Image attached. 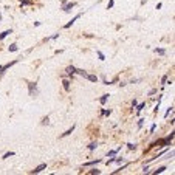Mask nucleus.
I'll return each mask as SVG.
<instances>
[{"mask_svg":"<svg viewBox=\"0 0 175 175\" xmlns=\"http://www.w3.org/2000/svg\"><path fill=\"white\" fill-rule=\"evenodd\" d=\"M45 167H47V164H40V166H37V167H36V169L33 170V173H39L40 170H44Z\"/></svg>","mask_w":175,"mask_h":175,"instance_id":"1","label":"nucleus"},{"mask_svg":"<svg viewBox=\"0 0 175 175\" xmlns=\"http://www.w3.org/2000/svg\"><path fill=\"white\" fill-rule=\"evenodd\" d=\"M85 78H87L88 81H91V82H96V81H98V78H96V76H93V74H87Z\"/></svg>","mask_w":175,"mask_h":175,"instance_id":"2","label":"nucleus"},{"mask_svg":"<svg viewBox=\"0 0 175 175\" xmlns=\"http://www.w3.org/2000/svg\"><path fill=\"white\" fill-rule=\"evenodd\" d=\"M107 96H109V95H104V96H102V99H101V102H102V104L107 101Z\"/></svg>","mask_w":175,"mask_h":175,"instance_id":"10","label":"nucleus"},{"mask_svg":"<svg viewBox=\"0 0 175 175\" xmlns=\"http://www.w3.org/2000/svg\"><path fill=\"white\" fill-rule=\"evenodd\" d=\"M73 129H74V127H71V129H70V130H67V132H65V133H62V137H67V135H70V133H71V132H73Z\"/></svg>","mask_w":175,"mask_h":175,"instance_id":"7","label":"nucleus"},{"mask_svg":"<svg viewBox=\"0 0 175 175\" xmlns=\"http://www.w3.org/2000/svg\"><path fill=\"white\" fill-rule=\"evenodd\" d=\"M67 73L73 74V73H76V68H73V67H67Z\"/></svg>","mask_w":175,"mask_h":175,"instance_id":"3","label":"nucleus"},{"mask_svg":"<svg viewBox=\"0 0 175 175\" xmlns=\"http://www.w3.org/2000/svg\"><path fill=\"white\" fill-rule=\"evenodd\" d=\"M164 169H166V167H160V169H158V170H155V173H161V172H163V170H164Z\"/></svg>","mask_w":175,"mask_h":175,"instance_id":"8","label":"nucleus"},{"mask_svg":"<svg viewBox=\"0 0 175 175\" xmlns=\"http://www.w3.org/2000/svg\"><path fill=\"white\" fill-rule=\"evenodd\" d=\"M8 34H11V31H5V33H2V34H0V39H5Z\"/></svg>","mask_w":175,"mask_h":175,"instance_id":"6","label":"nucleus"},{"mask_svg":"<svg viewBox=\"0 0 175 175\" xmlns=\"http://www.w3.org/2000/svg\"><path fill=\"white\" fill-rule=\"evenodd\" d=\"M71 6H73V3H71V5H65V11H70Z\"/></svg>","mask_w":175,"mask_h":175,"instance_id":"11","label":"nucleus"},{"mask_svg":"<svg viewBox=\"0 0 175 175\" xmlns=\"http://www.w3.org/2000/svg\"><path fill=\"white\" fill-rule=\"evenodd\" d=\"M64 88H65L67 91L70 90V82H68V81H64Z\"/></svg>","mask_w":175,"mask_h":175,"instance_id":"5","label":"nucleus"},{"mask_svg":"<svg viewBox=\"0 0 175 175\" xmlns=\"http://www.w3.org/2000/svg\"><path fill=\"white\" fill-rule=\"evenodd\" d=\"M9 50H11V51H16V50H17V47H16V45H11V47H9Z\"/></svg>","mask_w":175,"mask_h":175,"instance_id":"12","label":"nucleus"},{"mask_svg":"<svg viewBox=\"0 0 175 175\" xmlns=\"http://www.w3.org/2000/svg\"><path fill=\"white\" fill-rule=\"evenodd\" d=\"M30 93H31V95H36V85L30 84Z\"/></svg>","mask_w":175,"mask_h":175,"instance_id":"4","label":"nucleus"},{"mask_svg":"<svg viewBox=\"0 0 175 175\" xmlns=\"http://www.w3.org/2000/svg\"><path fill=\"white\" fill-rule=\"evenodd\" d=\"M98 56H99V59H101V61H104V54H102V53H101V51L98 53Z\"/></svg>","mask_w":175,"mask_h":175,"instance_id":"13","label":"nucleus"},{"mask_svg":"<svg viewBox=\"0 0 175 175\" xmlns=\"http://www.w3.org/2000/svg\"><path fill=\"white\" fill-rule=\"evenodd\" d=\"M95 147H96V143H91V144H90V150H93Z\"/></svg>","mask_w":175,"mask_h":175,"instance_id":"9","label":"nucleus"}]
</instances>
